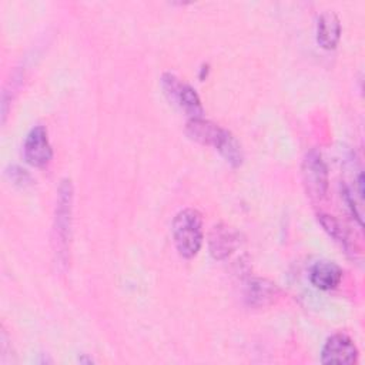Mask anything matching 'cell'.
<instances>
[{
	"label": "cell",
	"instance_id": "11",
	"mask_svg": "<svg viewBox=\"0 0 365 365\" xmlns=\"http://www.w3.org/2000/svg\"><path fill=\"white\" fill-rule=\"evenodd\" d=\"M278 295L275 284L267 279H252L245 288V299L252 307H265Z\"/></svg>",
	"mask_w": 365,
	"mask_h": 365
},
{
	"label": "cell",
	"instance_id": "2",
	"mask_svg": "<svg viewBox=\"0 0 365 365\" xmlns=\"http://www.w3.org/2000/svg\"><path fill=\"white\" fill-rule=\"evenodd\" d=\"M301 174L307 194L312 200H322L327 195L329 180L327 164L317 150H311L305 154L301 165Z\"/></svg>",
	"mask_w": 365,
	"mask_h": 365
},
{
	"label": "cell",
	"instance_id": "7",
	"mask_svg": "<svg viewBox=\"0 0 365 365\" xmlns=\"http://www.w3.org/2000/svg\"><path fill=\"white\" fill-rule=\"evenodd\" d=\"M185 133L191 140L204 145H211L214 148H218L228 134L227 130L221 128L212 121L204 120L202 117L190 118L185 125Z\"/></svg>",
	"mask_w": 365,
	"mask_h": 365
},
{
	"label": "cell",
	"instance_id": "4",
	"mask_svg": "<svg viewBox=\"0 0 365 365\" xmlns=\"http://www.w3.org/2000/svg\"><path fill=\"white\" fill-rule=\"evenodd\" d=\"M358 348L354 341L345 334L331 335L322 346L321 362L322 364H339L351 365L358 361Z\"/></svg>",
	"mask_w": 365,
	"mask_h": 365
},
{
	"label": "cell",
	"instance_id": "6",
	"mask_svg": "<svg viewBox=\"0 0 365 365\" xmlns=\"http://www.w3.org/2000/svg\"><path fill=\"white\" fill-rule=\"evenodd\" d=\"M71 201H73V187L70 181L64 180L58 188L57 207H56V218H54V231L56 238L60 247L67 244L70 225H71Z\"/></svg>",
	"mask_w": 365,
	"mask_h": 365
},
{
	"label": "cell",
	"instance_id": "12",
	"mask_svg": "<svg viewBox=\"0 0 365 365\" xmlns=\"http://www.w3.org/2000/svg\"><path fill=\"white\" fill-rule=\"evenodd\" d=\"M318 221L321 222L322 228L329 234V237H332L335 241H338L344 247H346V244H348L346 232L338 220H335L332 215L321 214V215H318Z\"/></svg>",
	"mask_w": 365,
	"mask_h": 365
},
{
	"label": "cell",
	"instance_id": "9",
	"mask_svg": "<svg viewBox=\"0 0 365 365\" xmlns=\"http://www.w3.org/2000/svg\"><path fill=\"white\" fill-rule=\"evenodd\" d=\"M342 279V269L332 261H318L309 269L311 284L322 291L334 289Z\"/></svg>",
	"mask_w": 365,
	"mask_h": 365
},
{
	"label": "cell",
	"instance_id": "5",
	"mask_svg": "<svg viewBox=\"0 0 365 365\" xmlns=\"http://www.w3.org/2000/svg\"><path fill=\"white\" fill-rule=\"evenodd\" d=\"M24 158L33 167H44L53 157V148L50 145L47 131L43 125H36L30 130L24 140Z\"/></svg>",
	"mask_w": 365,
	"mask_h": 365
},
{
	"label": "cell",
	"instance_id": "8",
	"mask_svg": "<svg viewBox=\"0 0 365 365\" xmlns=\"http://www.w3.org/2000/svg\"><path fill=\"white\" fill-rule=\"evenodd\" d=\"M238 242L240 237L235 230L225 224H217L212 227L208 240L210 254L215 259H225L235 251Z\"/></svg>",
	"mask_w": 365,
	"mask_h": 365
},
{
	"label": "cell",
	"instance_id": "3",
	"mask_svg": "<svg viewBox=\"0 0 365 365\" xmlns=\"http://www.w3.org/2000/svg\"><path fill=\"white\" fill-rule=\"evenodd\" d=\"M161 86L167 98L184 110L190 118L202 117V106L197 91L190 86L182 83L178 77L171 73H164L161 77Z\"/></svg>",
	"mask_w": 365,
	"mask_h": 365
},
{
	"label": "cell",
	"instance_id": "1",
	"mask_svg": "<svg viewBox=\"0 0 365 365\" xmlns=\"http://www.w3.org/2000/svg\"><path fill=\"white\" fill-rule=\"evenodd\" d=\"M173 238L182 258H194L202 245V218L194 208H184L173 220Z\"/></svg>",
	"mask_w": 365,
	"mask_h": 365
},
{
	"label": "cell",
	"instance_id": "10",
	"mask_svg": "<svg viewBox=\"0 0 365 365\" xmlns=\"http://www.w3.org/2000/svg\"><path fill=\"white\" fill-rule=\"evenodd\" d=\"M341 38V23L334 11H324L317 24V41L325 50L336 47Z\"/></svg>",
	"mask_w": 365,
	"mask_h": 365
}]
</instances>
